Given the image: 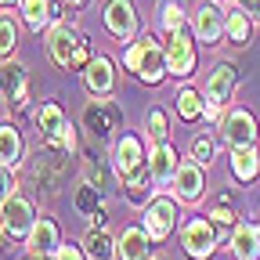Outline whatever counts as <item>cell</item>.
<instances>
[{
  "label": "cell",
  "instance_id": "obj_9",
  "mask_svg": "<svg viewBox=\"0 0 260 260\" xmlns=\"http://www.w3.org/2000/svg\"><path fill=\"white\" fill-rule=\"evenodd\" d=\"M170 181H174V199L177 203H188V206H195V203L203 199V191H206V181H203V167H199V162H181L177 174Z\"/></svg>",
  "mask_w": 260,
  "mask_h": 260
},
{
  "label": "cell",
  "instance_id": "obj_15",
  "mask_svg": "<svg viewBox=\"0 0 260 260\" xmlns=\"http://www.w3.org/2000/svg\"><path fill=\"white\" fill-rule=\"evenodd\" d=\"M112 159H116V170H119L123 177H130L134 170H141V167H145V145H141V138H134V134L119 138Z\"/></svg>",
  "mask_w": 260,
  "mask_h": 260
},
{
  "label": "cell",
  "instance_id": "obj_17",
  "mask_svg": "<svg viewBox=\"0 0 260 260\" xmlns=\"http://www.w3.org/2000/svg\"><path fill=\"white\" fill-rule=\"evenodd\" d=\"M148 242L152 239L145 228H126L116 242V253H119V260H148Z\"/></svg>",
  "mask_w": 260,
  "mask_h": 260
},
{
  "label": "cell",
  "instance_id": "obj_39",
  "mask_svg": "<svg viewBox=\"0 0 260 260\" xmlns=\"http://www.w3.org/2000/svg\"><path fill=\"white\" fill-rule=\"evenodd\" d=\"M32 260H58V256H51V253H44V256H32Z\"/></svg>",
  "mask_w": 260,
  "mask_h": 260
},
{
  "label": "cell",
  "instance_id": "obj_25",
  "mask_svg": "<svg viewBox=\"0 0 260 260\" xmlns=\"http://www.w3.org/2000/svg\"><path fill=\"white\" fill-rule=\"evenodd\" d=\"M232 174L239 181H253L260 174V155L256 148H232Z\"/></svg>",
  "mask_w": 260,
  "mask_h": 260
},
{
  "label": "cell",
  "instance_id": "obj_36",
  "mask_svg": "<svg viewBox=\"0 0 260 260\" xmlns=\"http://www.w3.org/2000/svg\"><path fill=\"white\" fill-rule=\"evenodd\" d=\"M235 8L246 11V15H256L260 11V0H235Z\"/></svg>",
  "mask_w": 260,
  "mask_h": 260
},
{
  "label": "cell",
  "instance_id": "obj_35",
  "mask_svg": "<svg viewBox=\"0 0 260 260\" xmlns=\"http://www.w3.org/2000/svg\"><path fill=\"white\" fill-rule=\"evenodd\" d=\"M58 260H87L83 246H58Z\"/></svg>",
  "mask_w": 260,
  "mask_h": 260
},
{
  "label": "cell",
  "instance_id": "obj_4",
  "mask_svg": "<svg viewBox=\"0 0 260 260\" xmlns=\"http://www.w3.org/2000/svg\"><path fill=\"white\" fill-rule=\"evenodd\" d=\"M0 224H4L8 239H29L32 224H37V213H32V206L22 199V195H11L8 203H0Z\"/></svg>",
  "mask_w": 260,
  "mask_h": 260
},
{
  "label": "cell",
  "instance_id": "obj_40",
  "mask_svg": "<svg viewBox=\"0 0 260 260\" xmlns=\"http://www.w3.org/2000/svg\"><path fill=\"white\" fill-rule=\"evenodd\" d=\"M155 260H167V256H155Z\"/></svg>",
  "mask_w": 260,
  "mask_h": 260
},
{
  "label": "cell",
  "instance_id": "obj_28",
  "mask_svg": "<svg viewBox=\"0 0 260 260\" xmlns=\"http://www.w3.org/2000/svg\"><path fill=\"white\" fill-rule=\"evenodd\" d=\"M76 210L80 213H87V217H94V213H105L102 210V191H98V188H90L87 181L76 188Z\"/></svg>",
  "mask_w": 260,
  "mask_h": 260
},
{
  "label": "cell",
  "instance_id": "obj_24",
  "mask_svg": "<svg viewBox=\"0 0 260 260\" xmlns=\"http://www.w3.org/2000/svg\"><path fill=\"white\" fill-rule=\"evenodd\" d=\"M18 11H22V18H25V25L29 29H44V25H51V0H18Z\"/></svg>",
  "mask_w": 260,
  "mask_h": 260
},
{
  "label": "cell",
  "instance_id": "obj_22",
  "mask_svg": "<svg viewBox=\"0 0 260 260\" xmlns=\"http://www.w3.org/2000/svg\"><path fill=\"white\" fill-rule=\"evenodd\" d=\"M83 256H90V260H112L116 256V242H112V235L105 232V228H90V232H87Z\"/></svg>",
  "mask_w": 260,
  "mask_h": 260
},
{
  "label": "cell",
  "instance_id": "obj_23",
  "mask_svg": "<svg viewBox=\"0 0 260 260\" xmlns=\"http://www.w3.org/2000/svg\"><path fill=\"white\" fill-rule=\"evenodd\" d=\"M37 126H40V134H44L47 141H54L61 130H65V116H61V109H58L54 102H44V105L37 109Z\"/></svg>",
  "mask_w": 260,
  "mask_h": 260
},
{
  "label": "cell",
  "instance_id": "obj_2",
  "mask_svg": "<svg viewBox=\"0 0 260 260\" xmlns=\"http://www.w3.org/2000/svg\"><path fill=\"white\" fill-rule=\"evenodd\" d=\"M61 174H65V148H58L54 141H47V148L37 152L32 159V177H37L40 191H58L61 188Z\"/></svg>",
  "mask_w": 260,
  "mask_h": 260
},
{
  "label": "cell",
  "instance_id": "obj_30",
  "mask_svg": "<svg viewBox=\"0 0 260 260\" xmlns=\"http://www.w3.org/2000/svg\"><path fill=\"white\" fill-rule=\"evenodd\" d=\"M191 159L199 162V167H210V162L217 159V148H213V138L210 134H199L191 141Z\"/></svg>",
  "mask_w": 260,
  "mask_h": 260
},
{
  "label": "cell",
  "instance_id": "obj_26",
  "mask_svg": "<svg viewBox=\"0 0 260 260\" xmlns=\"http://www.w3.org/2000/svg\"><path fill=\"white\" fill-rule=\"evenodd\" d=\"M249 32H253V22H249V15L246 11H232V15H224V37L232 40L235 47H242V44H249Z\"/></svg>",
  "mask_w": 260,
  "mask_h": 260
},
{
  "label": "cell",
  "instance_id": "obj_7",
  "mask_svg": "<svg viewBox=\"0 0 260 260\" xmlns=\"http://www.w3.org/2000/svg\"><path fill=\"white\" fill-rule=\"evenodd\" d=\"M174 220H177V206H174V199H148V206H145V232H148V239H167L170 232H174Z\"/></svg>",
  "mask_w": 260,
  "mask_h": 260
},
{
  "label": "cell",
  "instance_id": "obj_32",
  "mask_svg": "<svg viewBox=\"0 0 260 260\" xmlns=\"http://www.w3.org/2000/svg\"><path fill=\"white\" fill-rule=\"evenodd\" d=\"M210 224H217V228H232V224H235V206H232V199H228V195L210 210Z\"/></svg>",
  "mask_w": 260,
  "mask_h": 260
},
{
  "label": "cell",
  "instance_id": "obj_33",
  "mask_svg": "<svg viewBox=\"0 0 260 260\" xmlns=\"http://www.w3.org/2000/svg\"><path fill=\"white\" fill-rule=\"evenodd\" d=\"M188 18H184V11L174 4V0H170V4L167 8H162V29H167V37H170V32H181V29H188L184 25Z\"/></svg>",
  "mask_w": 260,
  "mask_h": 260
},
{
  "label": "cell",
  "instance_id": "obj_8",
  "mask_svg": "<svg viewBox=\"0 0 260 260\" xmlns=\"http://www.w3.org/2000/svg\"><path fill=\"white\" fill-rule=\"evenodd\" d=\"M220 130H224V141L232 148H253L256 145V119L246 109H232L224 116Z\"/></svg>",
  "mask_w": 260,
  "mask_h": 260
},
{
  "label": "cell",
  "instance_id": "obj_6",
  "mask_svg": "<svg viewBox=\"0 0 260 260\" xmlns=\"http://www.w3.org/2000/svg\"><path fill=\"white\" fill-rule=\"evenodd\" d=\"M80 47H83V40L73 32L69 22H51V29H47V51H51V58L61 65V69H73V58H76Z\"/></svg>",
  "mask_w": 260,
  "mask_h": 260
},
{
  "label": "cell",
  "instance_id": "obj_38",
  "mask_svg": "<svg viewBox=\"0 0 260 260\" xmlns=\"http://www.w3.org/2000/svg\"><path fill=\"white\" fill-rule=\"evenodd\" d=\"M90 4V0H65V8H73V11H83Z\"/></svg>",
  "mask_w": 260,
  "mask_h": 260
},
{
  "label": "cell",
  "instance_id": "obj_20",
  "mask_svg": "<svg viewBox=\"0 0 260 260\" xmlns=\"http://www.w3.org/2000/svg\"><path fill=\"white\" fill-rule=\"evenodd\" d=\"M22 134H18V126L15 123H0V167H18L22 162Z\"/></svg>",
  "mask_w": 260,
  "mask_h": 260
},
{
  "label": "cell",
  "instance_id": "obj_10",
  "mask_svg": "<svg viewBox=\"0 0 260 260\" xmlns=\"http://www.w3.org/2000/svg\"><path fill=\"white\" fill-rule=\"evenodd\" d=\"M191 32H195V40H199V44H210V47L224 37V11L213 4V0L195 8V15H191Z\"/></svg>",
  "mask_w": 260,
  "mask_h": 260
},
{
  "label": "cell",
  "instance_id": "obj_13",
  "mask_svg": "<svg viewBox=\"0 0 260 260\" xmlns=\"http://www.w3.org/2000/svg\"><path fill=\"white\" fill-rule=\"evenodd\" d=\"M232 94H235V65L217 61L210 69V76H206V102L224 109L228 102H232Z\"/></svg>",
  "mask_w": 260,
  "mask_h": 260
},
{
  "label": "cell",
  "instance_id": "obj_3",
  "mask_svg": "<svg viewBox=\"0 0 260 260\" xmlns=\"http://www.w3.org/2000/svg\"><path fill=\"white\" fill-rule=\"evenodd\" d=\"M181 249L191 256V260H206V256H213V249H217V232H213V224L210 220H188L184 228H181Z\"/></svg>",
  "mask_w": 260,
  "mask_h": 260
},
{
  "label": "cell",
  "instance_id": "obj_21",
  "mask_svg": "<svg viewBox=\"0 0 260 260\" xmlns=\"http://www.w3.org/2000/svg\"><path fill=\"white\" fill-rule=\"evenodd\" d=\"M0 90L8 94L11 105H25V69L22 65H0Z\"/></svg>",
  "mask_w": 260,
  "mask_h": 260
},
{
  "label": "cell",
  "instance_id": "obj_19",
  "mask_svg": "<svg viewBox=\"0 0 260 260\" xmlns=\"http://www.w3.org/2000/svg\"><path fill=\"white\" fill-rule=\"evenodd\" d=\"M29 249H32V256H44V253H58V224L54 220H40L37 217V224H32V232H29Z\"/></svg>",
  "mask_w": 260,
  "mask_h": 260
},
{
  "label": "cell",
  "instance_id": "obj_37",
  "mask_svg": "<svg viewBox=\"0 0 260 260\" xmlns=\"http://www.w3.org/2000/svg\"><path fill=\"white\" fill-rule=\"evenodd\" d=\"M203 116H206L210 123H217V116H220V105H213V102H203Z\"/></svg>",
  "mask_w": 260,
  "mask_h": 260
},
{
  "label": "cell",
  "instance_id": "obj_27",
  "mask_svg": "<svg viewBox=\"0 0 260 260\" xmlns=\"http://www.w3.org/2000/svg\"><path fill=\"white\" fill-rule=\"evenodd\" d=\"M177 116L188 123V119H199L203 116V98L195 94L191 87H184V90H177Z\"/></svg>",
  "mask_w": 260,
  "mask_h": 260
},
{
  "label": "cell",
  "instance_id": "obj_42",
  "mask_svg": "<svg viewBox=\"0 0 260 260\" xmlns=\"http://www.w3.org/2000/svg\"><path fill=\"white\" fill-rule=\"evenodd\" d=\"M256 15H260V11H256Z\"/></svg>",
  "mask_w": 260,
  "mask_h": 260
},
{
  "label": "cell",
  "instance_id": "obj_14",
  "mask_svg": "<svg viewBox=\"0 0 260 260\" xmlns=\"http://www.w3.org/2000/svg\"><path fill=\"white\" fill-rule=\"evenodd\" d=\"M83 87L94 94V98H109L112 87H116V73H112V61L102 54V58H90L87 69H83Z\"/></svg>",
  "mask_w": 260,
  "mask_h": 260
},
{
  "label": "cell",
  "instance_id": "obj_41",
  "mask_svg": "<svg viewBox=\"0 0 260 260\" xmlns=\"http://www.w3.org/2000/svg\"><path fill=\"white\" fill-rule=\"evenodd\" d=\"M213 4H220V0H213Z\"/></svg>",
  "mask_w": 260,
  "mask_h": 260
},
{
  "label": "cell",
  "instance_id": "obj_1",
  "mask_svg": "<svg viewBox=\"0 0 260 260\" xmlns=\"http://www.w3.org/2000/svg\"><path fill=\"white\" fill-rule=\"evenodd\" d=\"M123 65H126V69L134 73L141 83H159L162 76H167V58H162V51H159V44H155L152 37L130 44V47L123 51Z\"/></svg>",
  "mask_w": 260,
  "mask_h": 260
},
{
  "label": "cell",
  "instance_id": "obj_29",
  "mask_svg": "<svg viewBox=\"0 0 260 260\" xmlns=\"http://www.w3.org/2000/svg\"><path fill=\"white\" fill-rule=\"evenodd\" d=\"M15 47H18V25L11 15H0V58L15 54Z\"/></svg>",
  "mask_w": 260,
  "mask_h": 260
},
{
  "label": "cell",
  "instance_id": "obj_18",
  "mask_svg": "<svg viewBox=\"0 0 260 260\" xmlns=\"http://www.w3.org/2000/svg\"><path fill=\"white\" fill-rule=\"evenodd\" d=\"M232 253H235V260H256L260 256V228L256 224H235Z\"/></svg>",
  "mask_w": 260,
  "mask_h": 260
},
{
  "label": "cell",
  "instance_id": "obj_31",
  "mask_svg": "<svg viewBox=\"0 0 260 260\" xmlns=\"http://www.w3.org/2000/svg\"><path fill=\"white\" fill-rule=\"evenodd\" d=\"M148 134H152L155 145L167 141V134H170V119H167V112H162V109H152V112H148Z\"/></svg>",
  "mask_w": 260,
  "mask_h": 260
},
{
  "label": "cell",
  "instance_id": "obj_34",
  "mask_svg": "<svg viewBox=\"0 0 260 260\" xmlns=\"http://www.w3.org/2000/svg\"><path fill=\"white\" fill-rule=\"evenodd\" d=\"M15 188H18V181H15L11 167H0V203H8L11 195H18Z\"/></svg>",
  "mask_w": 260,
  "mask_h": 260
},
{
  "label": "cell",
  "instance_id": "obj_5",
  "mask_svg": "<svg viewBox=\"0 0 260 260\" xmlns=\"http://www.w3.org/2000/svg\"><path fill=\"white\" fill-rule=\"evenodd\" d=\"M162 58H167V73L170 76H191V69H195V44L188 37V29L170 32L167 47H162Z\"/></svg>",
  "mask_w": 260,
  "mask_h": 260
},
{
  "label": "cell",
  "instance_id": "obj_16",
  "mask_svg": "<svg viewBox=\"0 0 260 260\" xmlns=\"http://www.w3.org/2000/svg\"><path fill=\"white\" fill-rule=\"evenodd\" d=\"M177 167H181V159H177V148L170 145V141H159L155 148H152V155H148V170H152V181H170L174 174H177Z\"/></svg>",
  "mask_w": 260,
  "mask_h": 260
},
{
  "label": "cell",
  "instance_id": "obj_11",
  "mask_svg": "<svg viewBox=\"0 0 260 260\" xmlns=\"http://www.w3.org/2000/svg\"><path fill=\"white\" fill-rule=\"evenodd\" d=\"M102 15H105V29L116 40H130L138 32V11H134L130 0H109Z\"/></svg>",
  "mask_w": 260,
  "mask_h": 260
},
{
  "label": "cell",
  "instance_id": "obj_12",
  "mask_svg": "<svg viewBox=\"0 0 260 260\" xmlns=\"http://www.w3.org/2000/svg\"><path fill=\"white\" fill-rule=\"evenodd\" d=\"M83 123H87V130H90L94 138H109L112 130L119 126V109H116V102H109V98L90 102V105L83 109Z\"/></svg>",
  "mask_w": 260,
  "mask_h": 260
}]
</instances>
